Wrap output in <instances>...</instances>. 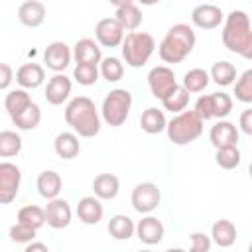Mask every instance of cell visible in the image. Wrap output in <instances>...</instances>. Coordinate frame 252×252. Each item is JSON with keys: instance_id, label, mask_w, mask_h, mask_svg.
Returning a JSON list of instances; mask_svg holds the SVG:
<instances>
[{"instance_id": "obj_15", "label": "cell", "mask_w": 252, "mask_h": 252, "mask_svg": "<svg viewBox=\"0 0 252 252\" xmlns=\"http://www.w3.org/2000/svg\"><path fill=\"white\" fill-rule=\"evenodd\" d=\"M71 89H73V83L67 75L63 73H55L49 81H47V87H45V98L49 104L53 106H59L63 104L69 94H71Z\"/></svg>"}, {"instance_id": "obj_27", "label": "cell", "mask_w": 252, "mask_h": 252, "mask_svg": "<svg viewBox=\"0 0 252 252\" xmlns=\"http://www.w3.org/2000/svg\"><path fill=\"white\" fill-rule=\"evenodd\" d=\"M106 228H108V234L114 240H128V238L134 236L136 224L128 215H114V217H110Z\"/></svg>"}, {"instance_id": "obj_34", "label": "cell", "mask_w": 252, "mask_h": 252, "mask_svg": "<svg viewBox=\"0 0 252 252\" xmlns=\"http://www.w3.org/2000/svg\"><path fill=\"white\" fill-rule=\"evenodd\" d=\"M18 222L37 230L45 224V211L37 205H26L18 211Z\"/></svg>"}, {"instance_id": "obj_13", "label": "cell", "mask_w": 252, "mask_h": 252, "mask_svg": "<svg viewBox=\"0 0 252 252\" xmlns=\"http://www.w3.org/2000/svg\"><path fill=\"white\" fill-rule=\"evenodd\" d=\"M94 35H96V41L102 47H110L112 49V47H118L122 43L124 30L114 18H102L94 26Z\"/></svg>"}, {"instance_id": "obj_11", "label": "cell", "mask_w": 252, "mask_h": 252, "mask_svg": "<svg viewBox=\"0 0 252 252\" xmlns=\"http://www.w3.org/2000/svg\"><path fill=\"white\" fill-rule=\"evenodd\" d=\"M73 59V51L65 41H51L43 51V63L53 73H63Z\"/></svg>"}, {"instance_id": "obj_42", "label": "cell", "mask_w": 252, "mask_h": 252, "mask_svg": "<svg viewBox=\"0 0 252 252\" xmlns=\"http://www.w3.org/2000/svg\"><path fill=\"white\" fill-rule=\"evenodd\" d=\"M14 81V71L8 63H0V91H6Z\"/></svg>"}, {"instance_id": "obj_9", "label": "cell", "mask_w": 252, "mask_h": 252, "mask_svg": "<svg viewBox=\"0 0 252 252\" xmlns=\"http://www.w3.org/2000/svg\"><path fill=\"white\" fill-rule=\"evenodd\" d=\"M22 183V171L12 161L0 163V205H10L16 201Z\"/></svg>"}, {"instance_id": "obj_12", "label": "cell", "mask_w": 252, "mask_h": 252, "mask_svg": "<svg viewBox=\"0 0 252 252\" xmlns=\"http://www.w3.org/2000/svg\"><path fill=\"white\" fill-rule=\"evenodd\" d=\"M45 211V222L55 228V230H61V228H67L71 224V207L65 199L61 197H53L47 201V207L43 209Z\"/></svg>"}, {"instance_id": "obj_5", "label": "cell", "mask_w": 252, "mask_h": 252, "mask_svg": "<svg viewBox=\"0 0 252 252\" xmlns=\"http://www.w3.org/2000/svg\"><path fill=\"white\" fill-rule=\"evenodd\" d=\"M120 47H122V59L126 61V65L140 69L150 61V57L156 49V39L148 32H136L134 30V32L124 35Z\"/></svg>"}, {"instance_id": "obj_14", "label": "cell", "mask_w": 252, "mask_h": 252, "mask_svg": "<svg viewBox=\"0 0 252 252\" xmlns=\"http://www.w3.org/2000/svg\"><path fill=\"white\" fill-rule=\"evenodd\" d=\"M222 20H224V14L215 4H199L191 12V22L199 30H215L222 24Z\"/></svg>"}, {"instance_id": "obj_32", "label": "cell", "mask_w": 252, "mask_h": 252, "mask_svg": "<svg viewBox=\"0 0 252 252\" xmlns=\"http://www.w3.org/2000/svg\"><path fill=\"white\" fill-rule=\"evenodd\" d=\"M209 77L219 87H228L236 79V67L230 61H217V63H213V67L209 71Z\"/></svg>"}, {"instance_id": "obj_46", "label": "cell", "mask_w": 252, "mask_h": 252, "mask_svg": "<svg viewBox=\"0 0 252 252\" xmlns=\"http://www.w3.org/2000/svg\"><path fill=\"white\" fill-rule=\"evenodd\" d=\"M142 6H156V4H159L161 0H138Z\"/></svg>"}, {"instance_id": "obj_17", "label": "cell", "mask_w": 252, "mask_h": 252, "mask_svg": "<svg viewBox=\"0 0 252 252\" xmlns=\"http://www.w3.org/2000/svg\"><path fill=\"white\" fill-rule=\"evenodd\" d=\"M45 16H47V8L39 0H26L18 8V20L26 28H37V26H41L43 20H45Z\"/></svg>"}, {"instance_id": "obj_6", "label": "cell", "mask_w": 252, "mask_h": 252, "mask_svg": "<svg viewBox=\"0 0 252 252\" xmlns=\"http://www.w3.org/2000/svg\"><path fill=\"white\" fill-rule=\"evenodd\" d=\"M130 108H132V93L128 89H112L102 100L100 118L108 126L118 128L126 122Z\"/></svg>"}, {"instance_id": "obj_43", "label": "cell", "mask_w": 252, "mask_h": 252, "mask_svg": "<svg viewBox=\"0 0 252 252\" xmlns=\"http://www.w3.org/2000/svg\"><path fill=\"white\" fill-rule=\"evenodd\" d=\"M240 130L250 136L252 134V108H246L242 114H240Z\"/></svg>"}, {"instance_id": "obj_29", "label": "cell", "mask_w": 252, "mask_h": 252, "mask_svg": "<svg viewBox=\"0 0 252 252\" xmlns=\"http://www.w3.org/2000/svg\"><path fill=\"white\" fill-rule=\"evenodd\" d=\"M12 122H14V126L20 128V130H33V128H37V124L41 122V110H39V104L32 100L20 114L12 116Z\"/></svg>"}, {"instance_id": "obj_10", "label": "cell", "mask_w": 252, "mask_h": 252, "mask_svg": "<svg viewBox=\"0 0 252 252\" xmlns=\"http://www.w3.org/2000/svg\"><path fill=\"white\" fill-rule=\"evenodd\" d=\"M148 87L152 91V94L156 98H163L171 89L177 87V79L173 69H169L167 65H158L148 73Z\"/></svg>"}, {"instance_id": "obj_31", "label": "cell", "mask_w": 252, "mask_h": 252, "mask_svg": "<svg viewBox=\"0 0 252 252\" xmlns=\"http://www.w3.org/2000/svg\"><path fill=\"white\" fill-rule=\"evenodd\" d=\"M161 104H163L165 110L177 114V112H181V110L187 108V104H189V93L183 89V85L177 83V87L171 89V91L161 98Z\"/></svg>"}, {"instance_id": "obj_33", "label": "cell", "mask_w": 252, "mask_h": 252, "mask_svg": "<svg viewBox=\"0 0 252 252\" xmlns=\"http://www.w3.org/2000/svg\"><path fill=\"white\" fill-rule=\"evenodd\" d=\"M30 102H32V96L26 89H12V91H8V94L4 98V106H6V112L10 114V118L20 114Z\"/></svg>"}, {"instance_id": "obj_30", "label": "cell", "mask_w": 252, "mask_h": 252, "mask_svg": "<svg viewBox=\"0 0 252 252\" xmlns=\"http://www.w3.org/2000/svg\"><path fill=\"white\" fill-rule=\"evenodd\" d=\"M211 83V77H209V71L201 69V67H195V69H189L185 75H183V89L187 93H201L207 89V85Z\"/></svg>"}, {"instance_id": "obj_21", "label": "cell", "mask_w": 252, "mask_h": 252, "mask_svg": "<svg viewBox=\"0 0 252 252\" xmlns=\"http://www.w3.org/2000/svg\"><path fill=\"white\" fill-rule=\"evenodd\" d=\"M73 57L77 63H91V65H98L102 59L100 47L94 39L91 37H83L73 45Z\"/></svg>"}, {"instance_id": "obj_44", "label": "cell", "mask_w": 252, "mask_h": 252, "mask_svg": "<svg viewBox=\"0 0 252 252\" xmlns=\"http://www.w3.org/2000/svg\"><path fill=\"white\" fill-rule=\"evenodd\" d=\"M32 250H45L47 252V244H41V242H28L26 244V252H32Z\"/></svg>"}, {"instance_id": "obj_7", "label": "cell", "mask_w": 252, "mask_h": 252, "mask_svg": "<svg viewBox=\"0 0 252 252\" xmlns=\"http://www.w3.org/2000/svg\"><path fill=\"white\" fill-rule=\"evenodd\" d=\"M203 120H211V118H224L230 114L232 110V98L226 93H211V94H203L197 98L195 108H193Z\"/></svg>"}, {"instance_id": "obj_22", "label": "cell", "mask_w": 252, "mask_h": 252, "mask_svg": "<svg viewBox=\"0 0 252 252\" xmlns=\"http://www.w3.org/2000/svg\"><path fill=\"white\" fill-rule=\"evenodd\" d=\"M211 240L220 248L232 246L236 242V226H234V222L228 220V219H219L217 222H213Z\"/></svg>"}, {"instance_id": "obj_37", "label": "cell", "mask_w": 252, "mask_h": 252, "mask_svg": "<svg viewBox=\"0 0 252 252\" xmlns=\"http://www.w3.org/2000/svg\"><path fill=\"white\" fill-rule=\"evenodd\" d=\"M240 150L236 146H222V148H217V156H215V161L220 169H234L240 165Z\"/></svg>"}, {"instance_id": "obj_39", "label": "cell", "mask_w": 252, "mask_h": 252, "mask_svg": "<svg viewBox=\"0 0 252 252\" xmlns=\"http://www.w3.org/2000/svg\"><path fill=\"white\" fill-rule=\"evenodd\" d=\"M234 94H236V100H240L244 104H250L252 102V69H246L236 79Z\"/></svg>"}, {"instance_id": "obj_8", "label": "cell", "mask_w": 252, "mask_h": 252, "mask_svg": "<svg viewBox=\"0 0 252 252\" xmlns=\"http://www.w3.org/2000/svg\"><path fill=\"white\" fill-rule=\"evenodd\" d=\"M132 207L134 211L142 213V215H148V213H154L161 201V191L156 183L152 181H142L138 183L134 189H132Z\"/></svg>"}, {"instance_id": "obj_3", "label": "cell", "mask_w": 252, "mask_h": 252, "mask_svg": "<svg viewBox=\"0 0 252 252\" xmlns=\"http://www.w3.org/2000/svg\"><path fill=\"white\" fill-rule=\"evenodd\" d=\"M195 41H197V37H195V32H193L191 26H187V24H173L165 32L163 39L158 45L159 59L163 63H171V65L181 63L193 51Z\"/></svg>"}, {"instance_id": "obj_45", "label": "cell", "mask_w": 252, "mask_h": 252, "mask_svg": "<svg viewBox=\"0 0 252 252\" xmlns=\"http://www.w3.org/2000/svg\"><path fill=\"white\" fill-rule=\"evenodd\" d=\"M134 0H108V4H112V6H116V8H120V6H124V4H132Z\"/></svg>"}, {"instance_id": "obj_20", "label": "cell", "mask_w": 252, "mask_h": 252, "mask_svg": "<svg viewBox=\"0 0 252 252\" xmlns=\"http://www.w3.org/2000/svg\"><path fill=\"white\" fill-rule=\"evenodd\" d=\"M104 209L98 197H83L77 203V217L85 224H98L102 220Z\"/></svg>"}, {"instance_id": "obj_41", "label": "cell", "mask_w": 252, "mask_h": 252, "mask_svg": "<svg viewBox=\"0 0 252 252\" xmlns=\"http://www.w3.org/2000/svg\"><path fill=\"white\" fill-rule=\"evenodd\" d=\"M189 240H191V250L193 252H209L211 244H213L211 236H207L205 232H191Z\"/></svg>"}, {"instance_id": "obj_24", "label": "cell", "mask_w": 252, "mask_h": 252, "mask_svg": "<svg viewBox=\"0 0 252 252\" xmlns=\"http://www.w3.org/2000/svg\"><path fill=\"white\" fill-rule=\"evenodd\" d=\"M35 187H37V193L43 197V199H53L59 195L61 187H63V181H61V175L53 169H45L37 175V181H35Z\"/></svg>"}, {"instance_id": "obj_38", "label": "cell", "mask_w": 252, "mask_h": 252, "mask_svg": "<svg viewBox=\"0 0 252 252\" xmlns=\"http://www.w3.org/2000/svg\"><path fill=\"white\" fill-rule=\"evenodd\" d=\"M100 73H98V67L96 65H91V63H77L75 69H73V79L83 85V87H91L98 81Z\"/></svg>"}, {"instance_id": "obj_4", "label": "cell", "mask_w": 252, "mask_h": 252, "mask_svg": "<svg viewBox=\"0 0 252 252\" xmlns=\"http://www.w3.org/2000/svg\"><path fill=\"white\" fill-rule=\"evenodd\" d=\"M203 122L205 120L195 110L177 112L165 124V132H167L169 142H173L175 146H185L189 142H195L203 134Z\"/></svg>"}, {"instance_id": "obj_19", "label": "cell", "mask_w": 252, "mask_h": 252, "mask_svg": "<svg viewBox=\"0 0 252 252\" xmlns=\"http://www.w3.org/2000/svg\"><path fill=\"white\" fill-rule=\"evenodd\" d=\"M43 81H45V69L39 63H24L16 71V83L26 91L41 87Z\"/></svg>"}, {"instance_id": "obj_40", "label": "cell", "mask_w": 252, "mask_h": 252, "mask_svg": "<svg viewBox=\"0 0 252 252\" xmlns=\"http://www.w3.org/2000/svg\"><path fill=\"white\" fill-rule=\"evenodd\" d=\"M35 232H37L35 228H30V226H26V224H22V222L16 220V224L10 226L8 236L16 244H28V242H32L35 238Z\"/></svg>"}, {"instance_id": "obj_23", "label": "cell", "mask_w": 252, "mask_h": 252, "mask_svg": "<svg viewBox=\"0 0 252 252\" xmlns=\"http://www.w3.org/2000/svg\"><path fill=\"white\" fill-rule=\"evenodd\" d=\"M53 150L59 158L63 159H73L79 156L81 152V144H79V136L75 132H61L55 136L53 140Z\"/></svg>"}, {"instance_id": "obj_36", "label": "cell", "mask_w": 252, "mask_h": 252, "mask_svg": "<svg viewBox=\"0 0 252 252\" xmlns=\"http://www.w3.org/2000/svg\"><path fill=\"white\" fill-rule=\"evenodd\" d=\"M100 77L108 83H118L124 75V63L118 57H104L100 59V69H98Z\"/></svg>"}, {"instance_id": "obj_2", "label": "cell", "mask_w": 252, "mask_h": 252, "mask_svg": "<svg viewBox=\"0 0 252 252\" xmlns=\"http://www.w3.org/2000/svg\"><path fill=\"white\" fill-rule=\"evenodd\" d=\"M65 122L81 138H94L100 132V114L89 96H75L65 106Z\"/></svg>"}, {"instance_id": "obj_18", "label": "cell", "mask_w": 252, "mask_h": 252, "mask_svg": "<svg viewBox=\"0 0 252 252\" xmlns=\"http://www.w3.org/2000/svg\"><path fill=\"white\" fill-rule=\"evenodd\" d=\"M238 128L232 124V122H228V120H219L213 128H211V132H209V140H211V144L215 146V148H222V146H236V142H238Z\"/></svg>"}, {"instance_id": "obj_26", "label": "cell", "mask_w": 252, "mask_h": 252, "mask_svg": "<svg viewBox=\"0 0 252 252\" xmlns=\"http://www.w3.org/2000/svg\"><path fill=\"white\" fill-rule=\"evenodd\" d=\"M114 20L122 26L124 32H134L140 28L142 24V12L140 8L132 2V4H124L120 8H116V14H114Z\"/></svg>"}, {"instance_id": "obj_16", "label": "cell", "mask_w": 252, "mask_h": 252, "mask_svg": "<svg viewBox=\"0 0 252 252\" xmlns=\"http://www.w3.org/2000/svg\"><path fill=\"white\" fill-rule=\"evenodd\" d=\"M136 236L144 242V244H148V246H152V244H158V242H161L163 240V234H165V228H163V224H161V220L158 219V217H152L150 213L136 224Z\"/></svg>"}, {"instance_id": "obj_25", "label": "cell", "mask_w": 252, "mask_h": 252, "mask_svg": "<svg viewBox=\"0 0 252 252\" xmlns=\"http://www.w3.org/2000/svg\"><path fill=\"white\" fill-rule=\"evenodd\" d=\"M118 189H120V181L114 173H98L93 181V191H94V197L98 199H114L118 195Z\"/></svg>"}, {"instance_id": "obj_35", "label": "cell", "mask_w": 252, "mask_h": 252, "mask_svg": "<svg viewBox=\"0 0 252 252\" xmlns=\"http://www.w3.org/2000/svg\"><path fill=\"white\" fill-rule=\"evenodd\" d=\"M22 152V138L14 130L0 132V158H14Z\"/></svg>"}, {"instance_id": "obj_28", "label": "cell", "mask_w": 252, "mask_h": 252, "mask_svg": "<svg viewBox=\"0 0 252 252\" xmlns=\"http://www.w3.org/2000/svg\"><path fill=\"white\" fill-rule=\"evenodd\" d=\"M165 124H167V120H165L163 110L154 108V106L146 108L140 116V126L146 134H159L165 130Z\"/></svg>"}, {"instance_id": "obj_1", "label": "cell", "mask_w": 252, "mask_h": 252, "mask_svg": "<svg viewBox=\"0 0 252 252\" xmlns=\"http://www.w3.org/2000/svg\"><path fill=\"white\" fill-rule=\"evenodd\" d=\"M222 45L244 59H252V26L244 10H232L222 20Z\"/></svg>"}]
</instances>
